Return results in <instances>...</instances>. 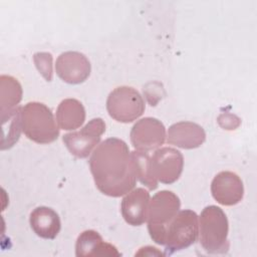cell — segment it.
<instances>
[{
    "mask_svg": "<svg viewBox=\"0 0 257 257\" xmlns=\"http://www.w3.org/2000/svg\"><path fill=\"white\" fill-rule=\"evenodd\" d=\"M184 168V157L180 151L165 147L157 149L150 156V172L156 182L173 184L181 176Z\"/></svg>",
    "mask_w": 257,
    "mask_h": 257,
    "instance_id": "cell-7",
    "label": "cell"
},
{
    "mask_svg": "<svg viewBox=\"0 0 257 257\" xmlns=\"http://www.w3.org/2000/svg\"><path fill=\"white\" fill-rule=\"evenodd\" d=\"M85 109L82 103L75 98L63 99L56 110V121L60 128L73 131L83 124Z\"/></svg>",
    "mask_w": 257,
    "mask_h": 257,
    "instance_id": "cell-16",
    "label": "cell"
},
{
    "mask_svg": "<svg viewBox=\"0 0 257 257\" xmlns=\"http://www.w3.org/2000/svg\"><path fill=\"white\" fill-rule=\"evenodd\" d=\"M0 106L1 118L11 113L22 98V86L19 81L10 75H1L0 77Z\"/></svg>",
    "mask_w": 257,
    "mask_h": 257,
    "instance_id": "cell-17",
    "label": "cell"
},
{
    "mask_svg": "<svg viewBox=\"0 0 257 257\" xmlns=\"http://www.w3.org/2000/svg\"><path fill=\"white\" fill-rule=\"evenodd\" d=\"M29 223L33 232L43 239H54L61 229L58 214L45 206L37 207L30 213Z\"/></svg>",
    "mask_w": 257,
    "mask_h": 257,
    "instance_id": "cell-15",
    "label": "cell"
},
{
    "mask_svg": "<svg viewBox=\"0 0 257 257\" xmlns=\"http://www.w3.org/2000/svg\"><path fill=\"white\" fill-rule=\"evenodd\" d=\"M136 255H164L161 251L158 250V248L156 247H152V246H146L140 249V251L138 253H136Z\"/></svg>",
    "mask_w": 257,
    "mask_h": 257,
    "instance_id": "cell-22",
    "label": "cell"
},
{
    "mask_svg": "<svg viewBox=\"0 0 257 257\" xmlns=\"http://www.w3.org/2000/svg\"><path fill=\"white\" fill-rule=\"evenodd\" d=\"M104 132L105 123L103 119L95 117L90 119L80 131L65 134L62 141L71 155L79 159H84L98 145Z\"/></svg>",
    "mask_w": 257,
    "mask_h": 257,
    "instance_id": "cell-8",
    "label": "cell"
},
{
    "mask_svg": "<svg viewBox=\"0 0 257 257\" xmlns=\"http://www.w3.org/2000/svg\"><path fill=\"white\" fill-rule=\"evenodd\" d=\"M146 104L140 92L131 86L114 88L106 99V109L110 117L118 122H132L145 111Z\"/></svg>",
    "mask_w": 257,
    "mask_h": 257,
    "instance_id": "cell-6",
    "label": "cell"
},
{
    "mask_svg": "<svg viewBox=\"0 0 257 257\" xmlns=\"http://www.w3.org/2000/svg\"><path fill=\"white\" fill-rule=\"evenodd\" d=\"M219 124L226 130H235L240 124V118L231 113H222L218 117Z\"/></svg>",
    "mask_w": 257,
    "mask_h": 257,
    "instance_id": "cell-21",
    "label": "cell"
},
{
    "mask_svg": "<svg viewBox=\"0 0 257 257\" xmlns=\"http://www.w3.org/2000/svg\"><path fill=\"white\" fill-rule=\"evenodd\" d=\"M88 164L94 184L103 195L117 198L134 189L137 175L133 156L122 140L109 138L101 142Z\"/></svg>",
    "mask_w": 257,
    "mask_h": 257,
    "instance_id": "cell-1",
    "label": "cell"
},
{
    "mask_svg": "<svg viewBox=\"0 0 257 257\" xmlns=\"http://www.w3.org/2000/svg\"><path fill=\"white\" fill-rule=\"evenodd\" d=\"M1 120H2V123L8 122L7 127H2L3 137H2L1 149L6 150L14 146V144L19 140L20 134L22 132L21 106H17L6 117L1 118Z\"/></svg>",
    "mask_w": 257,
    "mask_h": 257,
    "instance_id": "cell-18",
    "label": "cell"
},
{
    "mask_svg": "<svg viewBox=\"0 0 257 257\" xmlns=\"http://www.w3.org/2000/svg\"><path fill=\"white\" fill-rule=\"evenodd\" d=\"M229 223L224 211L215 205L204 208L199 221V240L210 254H224L229 250Z\"/></svg>",
    "mask_w": 257,
    "mask_h": 257,
    "instance_id": "cell-3",
    "label": "cell"
},
{
    "mask_svg": "<svg viewBox=\"0 0 257 257\" xmlns=\"http://www.w3.org/2000/svg\"><path fill=\"white\" fill-rule=\"evenodd\" d=\"M213 198L223 206L238 204L244 195V186L241 178L230 171L218 173L211 183Z\"/></svg>",
    "mask_w": 257,
    "mask_h": 257,
    "instance_id": "cell-11",
    "label": "cell"
},
{
    "mask_svg": "<svg viewBox=\"0 0 257 257\" xmlns=\"http://www.w3.org/2000/svg\"><path fill=\"white\" fill-rule=\"evenodd\" d=\"M150 193L144 188H137L125 194L120 204L124 221L132 226H141L147 221Z\"/></svg>",
    "mask_w": 257,
    "mask_h": 257,
    "instance_id": "cell-13",
    "label": "cell"
},
{
    "mask_svg": "<svg viewBox=\"0 0 257 257\" xmlns=\"http://www.w3.org/2000/svg\"><path fill=\"white\" fill-rule=\"evenodd\" d=\"M75 255L86 256H120L116 247L105 242L98 232L85 230L77 237L75 244Z\"/></svg>",
    "mask_w": 257,
    "mask_h": 257,
    "instance_id": "cell-14",
    "label": "cell"
},
{
    "mask_svg": "<svg viewBox=\"0 0 257 257\" xmlns=\"http://www.w3.org/2000/svg\"><path fill=\"white\" fill-rule=\"evenodd\" d=\"M180 208V199L172 191H160L150 200L147 221L148 230L154 242L160 245L164 244L165 229Z\"/></svg>",
    "mask_w": 257,
    "mask_h": 257,
    "instance_id": "cell-4",
    "label": "cell"
},
{
    "mask_svg": "<svg viewBox=\"0 0 257 257\" xmlns=\"http://www.w3.org/2000/svg\"><path fill=\"white\" fill-rule=\"evenodd\" d=\"M56 74L64 82L79 84L85 81L91 71L88 58L77 51H66L61 53L55 63Z\"/></svg>",
    "mask_w": 257,
    "mask_h": 257,
    "instance_id": "cell-10",
    "label": "cell"
},
{
    "mask_svg": "<svg viewBox=\"0 0 257 257\" xmlns=\"http://www.w3.org/2000/svg\"><path fill=\"white\" fill-rule=\"evenodd\" d=\"M21 121L24 135L37 144H50L59 136L51 109L42 102L31 101L21 106Z\"/></svg>",
    "mask_w": 257,
    "mask_h": 257,
    "instance_id": "cell-2",
    "label": "cell"
},
{
    "mask_svg": "<svg viewBox=\"0 0 257 257\" xmlns=\"http://www.w3.org/2000/svg\"><path fill=\"white\" fill-rule=\"evenodd\" d=\"M206 140L204 128L193 121H179L172 124L167 134V142L185 150H193L203 145Z\"/></svg>",
    "mask_w": 257,
    "mask_h": 257,
    "instance_id": "cell-12",
    "label": "cell"
},
{
    "mask_svg": "<svg viewBox=\"0 0 257 257\" xmlns=\"http://www.w3.org/2000/svg\"><path fill=\"white\" fill-rule=\"evenodd\" d=\"M52 59V55L49 52H36L33 55L35 66L46 81H51L53 76Z\"/></svg>",
    "mask_w": 257,
    "mask_h": 257,
    "instance_id": "cell-20",
    "label": "cell"
},
{
    "mask_svg": "<svg viewBox=\"0 0 257 257\" xmlns=\"http://www.w3.org/2000/svg\"><path fill=\"white\" fill-rule=\"evenodd\" d=\"M131 142L136 151L150 152L160 148L167 138L164 123L155 117L138 120L131 131Z\"/></svg>",
    "mask_w": 257,
    "mask_h": 257,
    "instance_id": "cell-9",
    "label": "cell"
},
{
    "mask_svg": "<svg viewBox=\"0 0 257 257\" xmlns=\"http://www.w3.org/2000/svg\"><path fill=\"white\" fill-rule=\"evenodd\" d=\"M133 161L135 165L137 179L141 181L150 190H155L158 188V182H156L150 172V155L148 152L134 151L132 152Z\"/></svg>",
    "mask_w": 257,
    "mask_h": 257,
    "instance_id": "cell-19",
    "label": "cell"
},
{
    "mask_svg": "<svg viewBox=\"0 0 257 257\" xmlns=\"http://www.w3.org/2000/svg\"><path fill=\"white\" fill-rule=\"evenodd\" d=\"M199 236V221L192 210H180L165 229L166 254H173L193 245Z\"/></svg>",
    "mask_w": 257,
    "mask_h": 257,
    "instance_id": "cell-5",
    "label": "cell"
}]
</instances>
